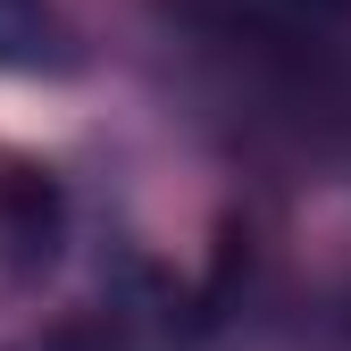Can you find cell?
<instances>
[{"label": "cell", "instance_id": "1", "mask_svg": "<svg viewBox=\"0 0 351 351\" xmlns=\"http://www.w3.org/2000/svg\"><path fill=\"white\" fill-rule=\"evenodd\" d=\"M67 67V25L51 0H0V75Z\"/></svg>", "mask_w": 351, "mask_h": 351}]
</instances>
